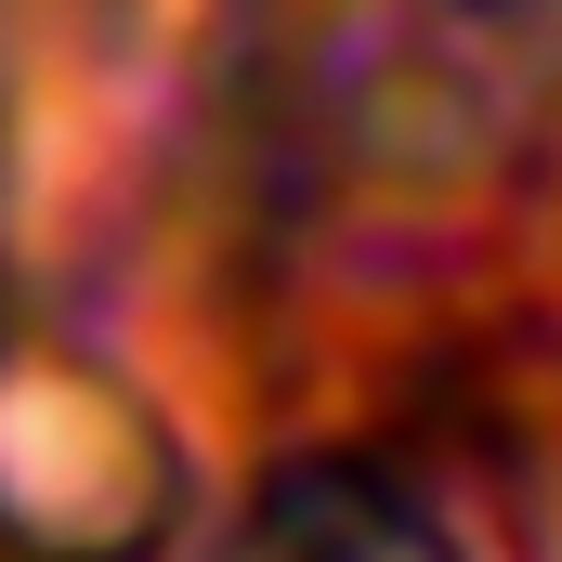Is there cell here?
I'll use <instances>...</instances> for the list:
<instances>
[{
  "label": "cell",
  "instance_id": "6da1fadb",
  "mask_svg": "<svg viewBox=\"0 0 562 562\" xmlns=\"http://www.w3.org/2000/svg\"><path fill=\"white\" fill-rule=\"evenodd\" d=\"M223 562H445V537H431L380 471H340V458H327V471L262 484L249 524L223 537Z\"/></svg>",
  "mask_w": 562,
  "mask_h": 562
}]
</instances>
